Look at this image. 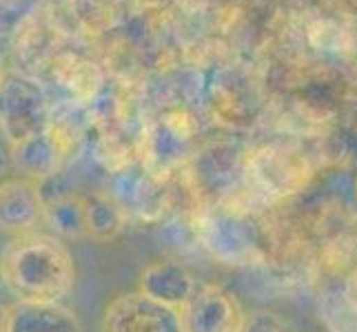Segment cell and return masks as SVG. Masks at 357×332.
Instances as JSON below:
<instances>
[{"label":"cell","mask_w":357,"mask_h":332,"mask_svg":"<svg viewBox=\"0 0 357 332\" xmlns=\"http://www.w3.org/2000/svg\"><path fill=\"white\" fill-rule=\"evenodd\" d=\"M5 286L20 301H63L76 284V264L56 235L27 232L0 255Z\"/></svg>","instance_id":"obj_1"},{"label":"cell","mask_w":357,"mask_h":332,"mask_svg":"<svg viewBox=\"0 0 357 332\" xmlns=\"http://www.w3.org/2000/svg\"><path fill=\"white\" fill-rule=\"evenodd\" d=\"M49 122V104L40 84L22 73L5 71L0 78V133L7 144L24 142Z\"/></svg>","instance_id":"obj_2"},{"label":"cell","mask_w":357,"mask_h":332,"mask_svg":"<svg viewBox=\"0 0 357 332\" xmlns=\"http://www.w3.org/2000/svg\"><path fill=\"white\" fill-rule=\"evenodd\" d=\"M195 237L225 264H251L257 255L253 228L246 219L229 211H208L195 221Z\"/></svg>","instance_id":"obj_3"},{"label":"cell","mask_w":357,"mask_h":332,"mask_svg":"<svg viewBox=\"0 0 357 332\" xmlns=\"http://www.w3.org/2000/svg\"><path fill=\"white\" fill-rule=\"evenodd\" d=\"M100 332H182L180 310L153 301L140 290L127 292L105 308Z\"/></svg>","instance_id":"obj_4"},{"label":"cell","mask_w":357,"mask_h":332,"mask_svg":"<svg viewBox=\"0 0 357 332\" xmlns=\"http://www.w3.org/2000/svg\"><path fill=\"white\" fill-rule=\"evenodd\" d=\"M244 315L231 292L213 284H200L180 308V324L182 332H240Z\"/></svg>","instance_id":"obj_5"},{"label":"cell","mask_w":357,"mask_h":332,"mask_svg":"<svg viewBox=\"0 0 357 332\" xmlns=\"http://www.w3.org/2000/svg\"><path fill=\"white\" fill-rule=\"evenodd\" d=\"M45 195L40 182L7 177L0 182V230L7 235H27L45 224Z\"/></svg>","instance_id":"obj_6"},{"label":"cell","mask_w":357,"mask_h":332,"mask_svg":"<svg viewBox=\"0 0 357 332\" xmlns=\"http://www.w3.org/2000/svg\"><path fill=\"white\" fill-rule=\"evenodd\" d=\"M9 151H11L14 168L22 177L47 182L63 166L69 151V142L67 135L49 122L43 131L31 135V138L16 146H9Z\"/></svg>","instance_id":"obj_7"},{"label":"cell","mask_w":357,"mask_h":332,"mask_svg":"<svg viewBox=\"0 0 357 332\" xmlns=\"http://www.w3.org/2000/svg\"><path fill=\"white\" fill-rule=\"evenodd\" d=\"M198 288L200 281L180 262H153L138 277V290L142 294L174 310H180Z\"/></svg>","instance_id":"obj_8"},{"label":"cell","mask_w":357,"mask_h":332,"mask_svg":"<svg viewBox=\"0 0 357 332\" xmlns=\"http://www.w3.org/2000/svg\"><path fill=\"white\" fill-rule=\"evenodd\" d=\"M5 332H84L76 310L60 301H20L7 310Z\"/></svg>","instance_id":"obj_9"},{"label":"cell","mask_w":357,"mask_h":332,"mask_svg":"<svg viewBox=\"0 0 357 332\" xmlns=\"http://www.w3.org/2000/svg\"><path fill=\"white\" fill-rule=\"evenodd\" d=\"M45 226H49L58 239L87 237V202L80 195H58L47 200Z\"/></svg>","instance_id":"obj_10"},{"label":"cell","mask_w":357,"mask_h":332,"mask_svg":"<svg viewBox=\"0 0 357 332\" xmlns=\"http://www.w3.org/2000/svg\"><path fill=\"white\" fill-rule=\"evenodd\" d=\"M87 202V237L93 242H114L127 228V213L109 193H93Z\"/></svg>","instance_id":"obj_11"},{"label":"cell","mask_w":357,"mask_h":332,"mask_svg":"<svg viewBox=\"0 0 357 332\" xmlns=\"http://www.w3.org/2000/svg\"><path fill=\"white\" fill-rule=\"evenodd\" d=\"M240 332H293L287 319L266 308H255L244 315Z\"/></svg>","instance_id":"obj_12"},{"label":"cell","mask_w":357,"mask_h":332,"mask_svg":"<svg viewBox=\"0 0 357 332\" xmlns=\"http://www.w3.org/2000/svg\"><path fill=\"white\" fill-rule=\"evenodd\" d=\"M11 168H14V162H11V151L3 149V144H0V180H5V175Z\"/></svg>","instance_id":"obj_13"},{"label":"cell","mask_w":357,"mask_h":332,"mask_svg":"<svg viewBox=\"0 0 357 332\" xmlns=\"http://www.w3.org/2000/svg\"><path fill=\"white\" fill-rule=\"evenodd\" d=\"M7 310H9V306H3V303H0V332H5V324H7Z\"/></svg>","instance_id":"obj_14"},{"label":"cell","mask_w":357,"mask_h":332,"mask_svg":"<svg viewBox=\"0 0 357 332\" xmlns=\"http://www.w3.org/2000/svg\"><path fill=\"white\" fill-rule=\"evenodd\" d=\"M3 73H5V69H3V65H0V78H3Z\"/></svg>","instance_id":"obj_15"}]
</instances>
